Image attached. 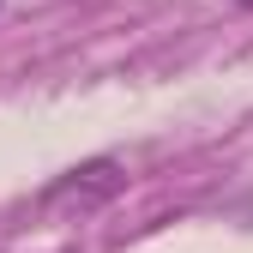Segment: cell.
Returning <instances> with one entry per match:
<instances>
[{
	"instance_id": "1",
	"label": "cell",
	"mask_w": 253,
	"mask_h": 253,
	"mask_svg": "<svg viewBox=\"0 0 253 253\" xmlns=\"http://www.w3.org/2000/svg\"><path fill=\"white\" fill-rule=\"evenodd\" d=\"M121 187H126V163L121 157H84V163H73L67 175H54L37 193V211H48V217H90L109 199H121Z\"/></svg>"
}]
</instances>
